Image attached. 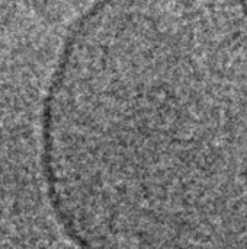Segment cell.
<instances>
[{"label":"cell","mask_w":247,"mask_h":249,"mask_svg":"<svg viewBox=\"0 0 247 249\" xmlns=\"http://www.w3.org/2000/svg\"><path fill=\"white\" fill-rule=\"evenodd\" d=\"M39 160L80 249H247V3L84 4L47 76Z\"/></svg>","instance_id":"6da1fadb"}]
</instances>
